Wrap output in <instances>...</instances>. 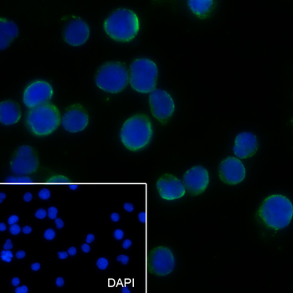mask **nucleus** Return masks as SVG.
Masks as SVG:
<instances>
[{
    "label": "nucleus",
    "instance_id": "nucleus-27",
    "mask_svg": "<svg viewBox=\"0 0 293 293\" xmlns=\"http://www.w3.org/2000/svg\"><path fill=\"white\" fill-rule=\"evenodd\" d=\"M9 233L12 235V236H18L19 234L22 232V228L18 224H15V225H12L9 226Z\"/></svg>",
    "mask_w": 293,
    "mask_h": 293
},
{
    "label": "nucleus",
    "instance_id": "nucleus-35",
    "mask_svg": "<svg viewBox=\"0 0 293 293\" xmlns=\"http://www.w3.org/2000/svg\"><path fill=\"white\" fill-rule=\"evenodd\" d=\"M26 251H24V250H19L16 251L15 257L18 260H23L26 257Z\"/></svg>",
    "mask_w": 293,
    "mask_h": 293
},
{
    "label": "nucleus",
    "instance_id": "nucleus-38",
    "mask_svg": "<svg viewBox=\"0 0 293 293\" xmlns=\"http://www.w3.org/2000/svg\"><path fill=\"white\" fill-rule=\"evenodd\" d=\"M57 256L60 260H66L68 258L69 254L68 252L66 251H60L57 252Z\"/></svg>",
    "mask_w": 293,
    "mask_h": 293
},
{
    "label": "nucleus",
    "instance_id": "nucleus-13",
    "mask_svg": "<svg viewBox=\"0 0 293 293\" xmlns=\"http://www.w3.org/2000/svg\"><path fill=\"white\" fill-rule=\"evenodd\" d=\"M90 27L83 18L73 16L64 27L62 33L65 43L71 47H80L90 39Z\"/></svg>",
    "mask_w": 293,
    "mask_h": 293
},
{
    "label": "nucleus",
    "instance_id": "nucleus-14",
    "mask_svg": "<svg viewBox=\"0 0 293 293\" xmlns=\"http://www.w3.org/2000/svg\"><path fill=\"white\" fill-rule=\"evenodd\" d=\"M182 181L188 194L192 196H199L207 190L210 177L206 167L195 165L184 172Z\"/></svg>",
    "mask_w": 293,
    "mask_h": 293
},
{
    "label": "nucleus",
    "instance_id": "nucleus-15",
    "mask_svg": "<svg viewBox=\"0 0 293 293\" xmlns=\"http://www.w3.org/2000/svg\"><path fill=\"white\" fill-rule=\"evenodd\" d=\"M156 188L160 198L168 202L181 199L187 192L183 181L169 173H163L157 178Z\"/></svg>",
    "mask_w": 293,
    "mask_h": 293
},
{
    "label": "nucleus",
    "instance_id": "nucleus-17",
    "mask_svg": "<svg viewBox=\"0 0 293 293\" xmlns=\"http://www.w3.org/2000/svg\"><path fill=\"white\" fill-rule=\"evenodd\" d=\"M22 118V111L14 100H4L0 103V122L6 127L15 125Z\"/></svg>",
    "mask_w": 293,
    "mask_h": 293
},
{
    "label": "nucleus",
    "instance_id": "nucleus-18",
    "mask_svg": "<svg viewBox=\"0 0 293 293\" xmlns=\"http://www.w3.org/2000/svg\"><path fill=\"white\" fill-rule=\"evenodd\" d=\"M19 34L18 25L6 18H0V49L3 50L18 38Z\"/></svg>",
    "mask_w": 293,
    "mask_h": 293
},
{
    "label": "nucleus",
    "instance_id": "nucleus-22",
    "mask_svg": "<svg viewBox=\"0 0 293 293\" xmlns=\"http://www.w3.org/2000/svg\"><path fill=\"white\" fill-rule=\"evenodd\" d=\"M43 236H44V238H45L46 241H51L56 237V231H55L54 229H52V228H49V229H46V230L44 231Z\"/></svg>",
    "mask_w": 293,
    "mask_h": 293
},
{
    "label": "nucleus",
    "instance_id": "nucleus-8",
    "mask_svg": "<svg viewBox=\"0 0 293 293\" xmlns=\"http://www.w3.org/2000/svg\"><path fill=\"white\" fill-rule=\"evenodd\" d=\"M9 168L17 176L32 175L39 170V157L36 150L30 145L19 146L13 152Z\"/></svg>",
    "mask_w": 293,
    "mask_h": 293
},
{
    "label": "nucleus",
    "instance_id": "nucleus-34",
    "mask_svg": "<svg viewBox=\"0 0 293 293\" xmlns=\"http://www.w3.org/2000/svg\"><path fill=\"white\" fill-rule=\"evenodd\" d=\"M81 250L83 253H85V254H88V253H90L91 251H92V247H91V246H90V244L86 242V243H83L82 245H81Z\"/></svg>",
    "mask_w": 293,
    "mask_h": 293
},
{
    "label": "nucleus",
    "instance_id": "nucleus-25",
    "mask_svg": "<svg viewBox=\"0 0 293 293\" xmlns=\"http://www.w3.org/2000/svg\"><path fill=\"white\" fill-rule=\"evenodd\" d=\"M34 217L36 218L37 220H45V218L47 217V210L43 209V208L38 209L36 211L34 212Z\"/></svg>",
    "mask_w": 293,
    "mask_h": 293
},
{
    "label": "nucleus",
    "instance_id": "nucleus-21",
    "mask_svg": "<svg viewBox=\"0 0 293 293\" xmlns=\"http://www.w3.org/2000/svg\"><path fill=\"white\" fill-rule=\"evenodd\" d=\"M96 266L101 271H105L109 267V261L106 257H100L97 260Z\"/></svg>",
    "mask_w": 293,
    "mask_h": 293
},
{
    "label": "nucleus",
    "instance_id": "nucleus-2",
    "mask_svg": "<svg viewBox=\"0 0 293 293\" xmlns=\"http://www.w3.org/2000/svg\"><path fill=\"white\" fill-rule=\"evenodd\" d=\"M121 142L130 152H140L148 146L153 137L151 118L145 113H136L124 121L119 133Z\"/></svg>",
    "mask_w": 293,
    "mask_h": 293
},
{
    "label": "nucleus",
    "instance_id": "nucleus-3",
    "mask_svg": "<svg viewBox=\"0 0 293 293\" xmlns=\"http://www.w3.org/2000/svg\"><path fill=\"white\" fill-rule=\"evenodd\" d=\"M180 256L177 247L169 241H157L151 250V274L163 282L173 281L180 271Z\"/></svg>",
    "mask_w": 293,
    "mask_h": 293
},
{
    "label": "nucleus",
    "instance_id": "nucleus-42",
    "mask_svg": "<svg viewBox=\"0 0 293 293\" xmlns=\"http://www.w3.org/2000/svg\"><path fill=\"white\" fill-rule=\"evenodd\" d=\"M110 219H111V220L112 221V222L117 223V222H118L119 220H120L121 216L117 212H113V213H112V214H111Z\"/></svg>",
    "mask_w": 293,
    "mask_h": 293
},
{
    "label": "nucleus",
    "instance_id": "nucleus-1",
    "mask_svg": "<svg viewBox=\"0 0 293 293\" xmlns=\"http://www.w3.org/2000/svg\"><path fill=\"white\" fill-rule=\"evenodd\" d=\"M292 219L293 203L282 194L267 195L254 209V220L268 233L276 234L286 230Z\"/></svg>",
    "mask_w": 293,
    "mask_h": 293
},
{
    "label": "nucleus",
    "instance_id": "nucleus-36",
    "mask_svg": "<svg viewBox=\"0 0 293 293\" xmlns=\"http://www.w3.org/2000/svg\"><path fill=\"white\" fill-rule=\"evenodd\" d=\"M3 250H12L13 248V243L10 239H7L3 246Z\"/></svg>",
    "mask_w": 293,
    "mask_h": 293
},
{
    "label": "nucleus",
    "instance_id": "nucleus-24",
    "mask_svg": "<svg viewBox=\"0 0 293 293\" xmlns=\"http://www.w3.org/2000/svg\"><path fill=\"white\" fill-rule=\"evenodd\" d=\"M38 196L42 200H48L51 197V192L48 188H42L38 193Z\"/></svg>",
    "mask_w": 293,
    "mask_h": 293
},
{
    "label": "nucleus",
    "instance_id": "nucleus-12",
    "mask_svg": "<svg viewBox=\"0 0 293 293\" xmlns=\"http://www.w3.org/2000/svg\"><path fill=\"white\" fill-rule=\"evenodd\" d=\"M218 177L226 185H238L246 179V166L238 157L232 156L225 157L219 165Z\"/></svg>",
    "mask_w": 293,
    "mask_h": 293
},
{
    "label": "nucleus",
    "instance_id": "nucleus-49",
    "mask_svg": "<svg viewBox=\"0 0 293 293\" xmlns=\"http://www.w3.org/2000/svg\"><path fill=\"white\" fill-rule=\"evenodd\" d=\"M122 292H131L132 291L130 290L128 287H124L122 289Z\"/></svg>",
    "mask_w": 293,
    "mask_h": 293
},
{
    "label": "nucleus",
    "instance_id": "nucleus-20",
    "mask_svg": "<svg viewBox=\"0 0 293 293\" xmlns=\"http://www.w3.org/2000/svg\"><path fill=\"white\" fill-rule=\"evenodd\" d=\"M13 254L11 250H3L0 253V259L6 263H10L13 261Z\"/></svg>",
    "mask_w": 293,
    "mask_h": 293
},
{
    "label": "nucleus",
    "instance_id": "nucleus-4",
    "mask_svg": "<svg viewBox=\"0 0 293 293\" xmlns=\"http://www.w3.org/2000/svg\"><path fill=\"white\" fill-rule=\"evenodd\" d=\"M103 29L114 41L128 43L135 39L140 32V18L131 8H118L105 18Z\"/></svg>",
    "mask_w": 293,
    "mask_h": 293
},
{
    "label": "nucleus",
    "instance_id": "nucleus-48",
    "mask_svg": "<svg viewBox=\"0 0 293 293\" xmlns=\"http://www.w3.org/2000/svg\"><path fill=\"white\" fill-rule=\"evenodd\" d=\"M6 198H7L6 194H4L3 192H1L0 193V204H3V202L5 200Z\"/></svg>",
    "mask_w": 293,
    "mask_h": 293
},
{
    "label": "nucleus",
    "instance_id": "nucleus-28",
    "mask_svg": "<svg viewBox=\"0 0 293 293\" xmlns=\"http://www.w3.org/2000/svg\"><path fill=\"white\" fill-rule=\"evenodd\" d=\"M112 236L114 237L115 240L117 241H122L124 238V236H125V233H124V231L122 229H116L114 231H113Z\"/></svg>",
    "mask_w": 293,
    "mask_h": 293
},
{
    "label": "nucleus",
    "instance_id": "nucleus-7",
    "mask_svg": "<svg viewBox=\"0 0 293 293\" xmlns=\"http://www.w3.org/2000/svg\"><path fill=\"white\" fill-rule=\"evenodd\" d=\"M158 67L154 60L137 58L129 67V83L132 89L140 94L151 93L156 89Z\"/></svg>",
    "mask_w": 293,
    "mask_h": 293
},
{
    "label": "nucleus",
    "instance_id": "nucleus-43",
    "mask_svg": "<svg viewBox=\"0 0 293 293\" xmlns=\"http://www.w3.org/2000/svg\"><path fill=\"white\" fill-rule=\"evenodd\" d=\"M32 231H33V229L30 225H24V227L22 228V233L24 235H29L32 233Z\"/></svg>",
    "mask_w": 293,
    "mask_h": 293
},
{
    "label": "nucleus",
    "instance_id": "nucleus-33",
    "mask_svg": "<svg viewBox=\"0 0 293 293\" xmlns=\"http://www.w3.org/2000/svg\"><path fill=\"white\" fill-rule=\"evenodd\" d=\"M18 220H19V217H18L17 215H10L8 219V224L9 225H15L18 222Z\"/></svg>",
    "mask_w": 293,
    "mask_h": 293
},
{
    "label": "nucleus",
    "instance_id": "nucleus-26",
    "mask_svg": "<svg viewBox=\"0 0 293 293\" xmlns=\"http://www.w3.org/2000/svg\"><path fill=\"white\" fill-rule=\"evenodd\" d=\"M117 261L123 266H127L130 262V257L127 255L120 254L117 256Z\"/></svg>",
    "mask_w": 293,
    "mask_h": 293
},
{
    "label": "nucleus",
    "instance_id": "nucleus-32",
    "mask_svg": "<svg viewBox=\"0 0 293 293\" xmlns=\"http://www.w3.org/2000/svg\"><path fill=\"white\" fill-rule=\"evenodd\" d=\"M54 222H55V227L57 228L58 230H62L64 226H65V222H64V220L61 218L57 217L54 220Z\"/></svg>",
    "mask_w": 293,
    "mask_h": 293
},
{
    "label": "nucleus",
    "instance_id": "nucleus-30",
    "mask_svg": "<svg viewBox=\"0 0 293 293\" xmlns=\"http://www.w3.org/2000/svg\"><path fill=\"white\" fill-rule=\"evenodd\" d=\"M122 207H123V209L128 213L133 212L134 210H135V206H134V204H132V203H129V202L124 203Z\"/></svg>",
    "mask_w": 293,
    "mask_h": 293
},
{
    "label": "nucleus",
    "instance_id": "nucleus-29",
    "mask_svg": "<svg viewBox=\"0 0 293 293\" xmlns=\"http://www.w3.org/2000/svg\"><path fill=\"white\" fill-rule=\"evenodd\" d=\"M67 179H68V178H66V176L59 175V174H56V175L51 176V177L49 178V180L53 181V183H55L56 182H58V181H60V183H62V181L67 180Z\"/></svg>",
    "mask_w": 293,
    "mask_h": 293
},
{
    "label": "nucleus",
    "instance_id": "nucleus-6",
    "mask_svg": "<svg viewBox=\"0 0 293 293\" xmlns=\"http://www.w3.org/2000/svg\"><path fill=\"white\" fill-rule=\"evenodd\" d=\"M129 71L124 63L107 61L102 64L95 74V83L101 91L118 94L127 87Z\"/></svg>",
    "mask_w": 293,
    "mask_h": 293
},
{
    "label": "nucleus",
    "instance_id": "nucleus-11",
    "mask_svg": "<svg viewBox=\"0 0 293 293\" xmlns=\"http://www.w3.org/2000/svg\"><path fill=\"white\" fill-rule=\"evenodd\" d=\"M89 122L90 116L87 108L78 102L70 105L61 117V126L69 133L85 131Z\"/></svg>",
    "mask_w": 293,
    "mask_h": 293
},
{
    "label": "nucleus",
    "instance_id": "nucleus-40",
    "mask_svg": "<svg viewBox=\"0 0 293 293\" xmlns=\"http://www.w3.org/2000/svg\"><path fill=\"white\" fill-rule=\"evenodd\" d=\"M32 199H33V194H32L30 192L24 193V194L23 195V200H24V202L29 203V202L32 201Z\"/></svg>",
    "mask_w": 293,
    "mask_h": 293
},
{
    "label": "nucleus",
    "instance_id": "nucleus-9",
    "mask_svg": "<svg viewBox=\"0 0 293 293\" xmlns=\"http://www.w3.org/2000/svg\"><path fill=\"white\" fill-rule=\"evenodd\" d=\"M150 112L152 117L162 125H166L175 112L176 105L173 97L163 89H156L148 97Z\"/></svg>",
    "mask_w": 293,
    "mask_h": 293
},
{
    "label": "nucleus",
    "instance_id": "nucleus-39",
    "mask_svg": "<svg viewBox=\"0 0 293 293\" xmlns=\"http://www.w3.org/2000/svg\"><path fill=\"white\" fill-rule=\"evenodd\" d=\"M132 246V242L130 239H125L124 241H122V247L123 249H125V250H128L130 249Z\"/></svg>",
    "mask_w": 293,
    "mask_h": 293
},
{
    "label": "nucleus",
    "instance_id": "nucleus-46",
    "mask_svg": "<svg viewBox=\"0 0 293 293\" xmlns=\"http://www.w3.org/2000/svg\"><path fill=\"white\" fill-rule=\"evenodd\" d=\"M20 279L18 277H17V276H14V277H13L11 279V285L13 286V287H17L18 286L20 285Z\"/></svg>",
    "mask_w": 293,
    "mask_h": 293
},
{
    "label": "nucleus",
    "instance_id": "nucleus-10",
    "mask_svg": "<svg viewBox=\"0 0 293 293\" xmlns=\"http://www.w3.org/2000/svg\"><path fill=\"white\" fill-rule=\"evenodd\" d=\"M53 86L45 80H34L27 85L24 89L22 100L29 109L40 107L51 101L54 97Z\"/></svg>",
    "mask_w": 293,
    "mask_h": 293
},
{
    "label": "nucleus",
    "instance_id": "nucleus-47",
    "mask_svg": "<svg viewBox=\"0 0 293 293\" xmlns=\"http://www.w3.org/2000/svg\"><path fill=\"white\" fill-rule=\"evenodd\" d=\"M7 228H8V226H7V225H6L5 223L2 222L1 224H0V231H1V232H4V231H6Z\"/></svg>",
    "mask_w": 293,
    "mask_h": 293
},
{
    "label": "nucleus",
    "instance_id": "nucleus-31",
    "mask_svg": "<svg viewBox=\"0 0 293 293\" xmlns=\"http://www.w3.org/2000/svg\"><path fill=\"white\" fill-rule=\"evenodd\" d=\"M14 292L16 293H28L29 292V287L28 286L22 285V286H18L17 287L14 289Z\"/></svg>",
    "mask_w": 293,
    "mask_h": 293
},
{
    "label": "nucleus",
    "instance_id": "nucleus-16",
    "mask_svg": "<svg viewBox=\"0 0 293 293\" xmlns=\"http://www.w3.org/2000/svg\"><path fill=\"white\" fill-rule=\"evenodd\" d=\"M259 150V141L256 134L242 132L236 135L233 145V152L240 159H249L254 157Z\"/></svg>",
    "mask_w": 293,
    "mask_h": 293
},
{
    "label": "nucleus",
    "instance_id": "nucleus-19",
    "mask_svg": "<svg viewBox=\"0 0 293 293\" xmlns=\"http://www.w3.org/2000/svg\"><path fill=\"white\" fill-rule=\"evenodd\" d=\"M189 10L199 19H205L212 13L215 2L213 0H189L187 2Z\"/></svg>",
    "mask_w": 293,
    "mask_h": 293
},
{
    "label": "nucleus",
    "instance_id": "nucleus-23",
    "mask_svg": "<svg viewBox=\"0 0 293 293\" xmlns=\"http://www.w3.org/2000/svg\"><path fill=\"white\" fill-rule=\"evenodd\" d=\"M58 216V209L55 206H50L47 209V217L51 220H55Z\"/></svg>",
    "mask_w": 293,
    "mask_h": 293
},
{
    "label": "nucleus",
    "instance_id": "nucleus-41",
    "mask_svg": "<svg viewBox=\"0 0 293 293\" xmlns=\"http://www.w3.org/2000/svg\"><path fill=\"white\" fill-rule=\"evenodd\" d=\"M41 269V264L39 262H34L30 265V270L33 271H39Z\"/></svg>",
    "mask_w": 293,
    "mask_h": 293
},
{
    "label": "nucleus",
    "instance_id": "nucleus-37",
    "mask_svg": "<svg viewBox=\"0 0 293 293\" xmlns=\"http://www.w3.org/2000/svg\"><path fill=\"white\" fill-rule=\"evenodd\" d=\"M65 283H66L65 279H64L62 276H59V277H57L55 279V286H56L57 287H63V286H65Z\"/></svg>",
    "mask_w": 293,
    "mask_h": 293
},
{
    "label": "nucleus",
    "instance_id": "nucleus-45",
    "mask_svg": "<svg viewBox=\"0 0 293 293\" xmlns=\"http://www.w3.org/2000/svg\"><path fill=\"white\" fill-rule=\"evenodd\" d=\"M95 240H96V236H95L94 234L92 233L88 234L87 236V237H86V242L88 244L93 243L95 241Z\"/></svg>",
    "mask_w": 293,
    "mask_h": 293
},
{
    "label": "nucleus",
    "instance_id": "nucleus-44",
    "mask_svg": "<svg viewBox=\"0 0 293 293\" xmlns=\"http://www.w3.org/2000/svg\"><path fill=\"white\" fill-rule=\"evenodd\" d=\"M67 252H68L69 256H75L77 254V248L76 246H71L67 250Z\"/></svg>",
    "mask_w": 293,
    "mask_h": 293
},
{
    "label": "nucleus",
    "instance_id": "nucleus-5",
    "mask_svg": "<svg viewBox=\"0 0 293 293\" xmlns=\"http://www.w3.org/2000/svg\"><path fill=\"white\" fill-rule=\"evenodd\" d=\"M61 114L53 103L29 109L25 115L24 123L32 135L45 137L55 132L61 124Z\"/></svg>",
    "mask_w": 293,
    "mask_h": 293
}]
</instances>
